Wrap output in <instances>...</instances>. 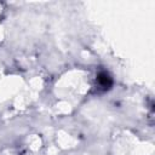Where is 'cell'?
<instances>
[{
	"instance_id": "1",
	"label": "cell",
	"mask_w": 155,
	"mask_h": 155,
	"mask_svg": "<svg viewBox=\"0 0 155 155\" xmlns=\"http://www.w3.org/2000/svg\"><path fill=\"white\" fill-rule=\"evenodd\" d=\"M97 81H98V84H99L103 88H109V87L111 86V84H113L111 78H110L107 73H99V74H98V78H97Z\"/></svg>"
}]
</instances>
